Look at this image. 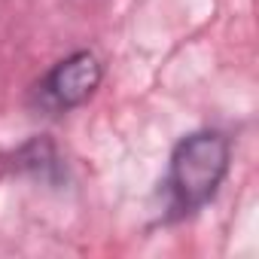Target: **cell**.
<instances>
[{
  "instance_id": "1",
  "label": "cell",
  "mask_w": 259,
  "mask_h": 259,
  "mask_svg": "<svg viewBox=\"0 0 259 259\" xmlns=\"http://www.w3.org/2000/svg\"><path fill=\"white\" fill-rule=\"evenodd\" d=\"M232 165V144L223 132L204 128V132L186 135L168 162L165 192L171 217H189L210 204L229 174Z\"/></svg>"
},
{
  "instance_id": "2",
  "label": "cell",
  "mask_w": 259,
  "mask_h": 259,
  "mask_svg": "<svg viewBox=\"0 0 259 259\" xmlns=\"http://www.w3.org/2000/svg\"><path fill=\"white\" fill-rule=\"evenodd\" d=\"M104 79V67L98 61V55L92 52H73L67 58H61L34 89L40 110L46 113H67L73 107H82L101 85Z\"/></svg>"
},
{
  "instance_id": "3",
  "label": "cell",
  "mask_w": 259,
  "mask_h": 259,
  "mask_svg": "<svg viewBox=\"0 0 259 259\" xmlns=\"http://www.w3.org/2000/svg\"><path fill=\"white\" fill-rule=\"evenodd\" d=\"M16 165H19V171H28L34 177H43V180H52L55 174H61V159H58L55 147L49 141H40V138L16 153Z\"/></svg>"
}]
</instances>
